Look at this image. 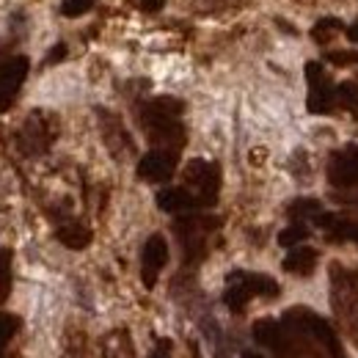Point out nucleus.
<instances>
[{
    "label": "nucleus",
    "mask_w": 358,
    "mask_h": 358,
    "mask_svg": "<svg viewBox=\"0 0 358 358\" xmlns=\"http://www.w3.org/2000/svg\"><path fill=\"white\" fill-rule=\"evenodd\" d=\"M185 113V102L177 96H157L141 108V124L155 149H174L185 146V127L179 116Z\"/></svg>",
    "instance_id": "f257e3e1"
},
{
    "label": "nucleus",
    "mask_w": 358,
    "mask_h": 358,
    "mask_svg": "<svg viewBox=\"0 0 358 358\" xmlns=\"http://www.w3.org/2000/svg\"><path fill=\"white\" fill-rule=\"evenodd\" d=\"M254 339L259 345L270 348L275 358H328V353L320 348V342L312 339L309 334L287 325L284 320L262 317L254 322Z\"/></svg>",
    "instance_id": "f03ea898"
},
{
    "label": "nucleus",
    "mask_w": 358,
    "mask_h": 358,
    "mask_svg": "<svg viewBox=\"0 0 358 358\" xmlns=\"http://www.w3.org/2000/svg\"><path fill=\"white\" fill-rule=\"evenodd\" d=\"M331 303L345 334L358 348V273L342 265L331 268Z\"/></svg>",
    "instance_id": "7ed1b4c3"
},
{
    "label": "nucleus",
    "mask_w": 358,
    "mask_h": 358,
    "mask_svg": "<svg viewBox=\"0 0 358 358\" xmlns=\"http://www.w3.org/2000/svg\"><path fill=\"white\" fill-rule=\"evenodd\" d=\"M281 287L265 275V273H245V270H234L226 275L224 303L229 312L243 314L251 298H278Z\"/></svg>",
    "instance_id": "20e7f679"
},
{
    "label": "nucleus",
    "mask_w": 358,
    "mask_h": 358,
    "mask_svg": "<svg viewBox=\"0 0 358 358\" xmlns=\"http://www.w3.org/2000/svg\"><path fill=\"white\" fill-rule=\"evenodd\" d=\"M284 322L292 325V328H298V331H303V334H309L312 339H317L320 348L328 353V358H348L345 356L342 342H339V334H336L320 314L312 312V309H306V306L287 309V312H284Z\"/></svg>",
    "instance_id": "39448f33"
},
{
    "label": "nucleus",
    "mask_w": 358,
    "mask_h": 358,
    "mask_svg": "<svg viewBox=\"0 0 358 358\" xmlns=\"http://www.w3.org/2000/svg\"><path fill=\"white\" fill-rule=\"evenodd\" d=\"M218 226H221V218H213V215H185L174 224L187 262H199L207 257V234L215 231Z\"/></svg>",
    "instance_id": "423d86ee"
},
{
    "label": "nucleus",
    "mask_w": 358,
    "mask_h": 358,
    "mask_svg": "<svg viewBox=\"0 0 358 358\" xmlns=\"http://www.w3.org/2000/svg\"><path fill=\"white\" fill-rule=\"evenodd\" d=\"M185 185L199 196L201 207H213L221 193V166L210 160H190L185 166Z\"/></svg>",
    "instance_id": "0eeeda50"
},
{
    "label": "nucleus",
    "mask_w": 358,
    "mask_h": 358,
    "mask_svg": "<svg viewBox=\"0 0 358 358\" xmlns=\"http://www.w3.org/2000/svg\"><path fill=\"white\" fill-rule=\"evenodd\" d=\"M55 135H58L55 116L39 110V113H34V116L25 119V124L20 130V149L25 155H42V152L50 149V143L55 141Z\"/></svg>",
    "instance_id": "6e6552de"
},
{
    "label": "nucleus",
    "mask_w": 358,
    "mask_h": 358,
    "mask_svg": "<svg viewBox=\"0 0 358 358\" xmlns=\"http://www.w3.org/2000/svg\"><path fill=\"white\" fill-rule=\"evenodd\" d=\"M306 80H309V110L314 116H325L336 108V89L322 69V64L309 61L306 64Z\"/></svg>",
    "instance_id": "1a4fd4ad"
},
{
    "label": "nucleus",
    "mask_w": 358,
    "mask_h": 358,
    "mask_svg": "<svg viewBox=\"0 0 358 358\" xmlns=\"http://www.w3.org/2000/svg\"><path fill=\"white\" fill-rule=\"evenodd\" d=\"M28 69H31V61L25 55L0 58V113L14 105L17 94L28 78Z\"/></svg>",
    "instance_id": "9d476101"
},
{
    "label": "nucleus",
    "mask_w": 358,
    "mask_h": 358,
    "mask_svg": "<svg viewBox=\"0 0 358 358\" xmlns=\"http://www.w3.org/2000/svg\"><path fill=\"white\" fill-rule=\"evenodd\" d=\"M166 262H169V243L163 234H152L141 251V281L146 289H155L157 275L163 273Z\"/></svg>",
    "instance_id": "9b49d317"
},
{
    "label": "nucleus",
    "mask_w": 358,
    "mask_h": 358,
    "mask_svg": "<svg viewBox=\"0 0 358 358\" xmlns=\"http://www.w3.org/2000/svg\"><path fill=\"white\" fill-rule=\"evenodd\" d=\"M179 163V152L174 149H152L138 163V177L146 182H169L174 177Z\"/></svg>",
    "instance_id": "f8f14e48"
},
{
    "label": "nucleus",
    "mask_w": 358,
    "mask_h": 358,
    "mask_svg": "<svg viewBox=\"0 0 358 358\" xmlns=\"http://www.w3.org/2000/svg\"><path fill=\"white\" fill-rule=\"evenodd\" d=\"M328 179L336 187H356L358 185V143H350L345 149H339L331 157L328 166Z\"/></svg>",
    "instance_id": "ddd939ff"
},
{
    "label": "nucleus",
    "mask_w": 358,
    "mask_h": 358,
    "mask_svg": "<svg viewBox=\"0 0 358 358\" xmlns=\"http://www.w3.org/2000/svg\"><path fill=\"white\" fill-rule=\"evenodd\" d=\"M157 207L163 213H190L199 210L201 201L190 187H166L157 193Z\"/></svg>",
    "instance_id": "4468645a"
},
{
    "label": "nucleus",
    "mask_w": 358,
    "mask_h": 358,
    "mask_svg": "<svg viewBox=\"0 0 358 358\" xmlns=\"http://www.w3.org/2000/svg\"><path fill=\"white\" fill-rule=\"evenodd\" d=\"M314 224L320 229H325V231H331L334 240H353V243H358V221H348V218H339V215H331V213H317Z\"/></svg>",
    "instance_id": "2eb2a0df"
},
{
    "label": "nucleus",
    "mask_w": 358,
    "mask_h": 358,
    "mask_svg": "<svg viewBox=\"0 0 358 358\" xmlns=\"http://www.w3.org/2000/svg\"><path fill=\"white\" fill-rule=\"evenodd\" d=\"M317 259H320V254L309 248V245H298V248H292L287 257H284V270L287 273H292V275H312L314 270H317Z\"/></svg>",
    "instance_id": "dca6fc26"
},
{
    "label": "nucleus",
    "mask_w": 358,
    "mask_h": 358,
    "mask_svg": "<svg viewBox=\"0 0 358 358\" xmlns=\"http://www.w3.org/2000/svg\"><path fill=\"white\" fill-rule=\"evenodd\" d=\"M91 229L83 224H66V226H58V231H55V240L61 243V245H66V248H72V251H83V248H89L91 245Z\"/></svg>",
    "instance_id": "f3484780"
},
{
    "label": "nucleus",
    "mask_w": 358,
    "mask_h": 358,
    "mask_svg": "<svg viewBox=\"0 0 358 358\" xmlns=\"http://www.w3.org/2000/svg\"><path fill=\"white\" fill-rule=\"evenodd\" d=\"M345 31V22L342 20H336V17H322L317 25L312 28V39L317 45H325V42H331L336 34H342Z\"/></svg>",
    "instance_id": "a211bd4d"
},
{
    "label": "nucleus",
    "mask_w": 358,
    "mask_h": 358,
    "mask_svg": "<svg viewBox=\"0 0 358 358\" xmlns=\"http://www.w3.org/2000/svg\"><path fill=\"white\" fill-rule=\"evenodd\" d=\"M336 99H339V105L353 116L358 122V83H342L339 89H336Z\"/></svg>",
    "instance_id": "6ab92c4d"
},
{
    "label": "nucleus",
    "mask_w": 358,
    "mask_h": 358,
    "mask_svg": "<svg viewBox=\"0 0 358 358\" xmlns=\"http://www.w3.org/2000/svg\"><path fill=\"white\" fill-rule=\"evenodd\" d=\"M20 331V317L17 314H0V358H6V348Z\"/></svg>",
    "instance_id": "aec40b11"
},
{
    "label": "nucleus",
    "mask_w": 358,
    "mask_h": 358,
    "mask_svg": "<svg viewBox=\"0 0 358 358\" xmlns=\"http://www.w3.org/2000/svg\"><path fill=\"white\" fill-rule=\"evenodd\" d=\"M11 292V248L0 245V303L8 301Z\"/></svg>",
    "instance_id": "412c9836"
},
{
    "label": "nucleus",
    "mask_w": 358,
    "mask_h": 358,
    "mask_svg": "<svg viewBox=\"0 0 358 358\" xmlns=\"http://www.w3.org/2000/svg\"><path fill=\"white\" fill-rule=\"evenodd\" d=\"M320 210H322V204H320L317 199H295V201L287 207V215H289V218H314Z\"/></svg>",
    "instance_id": "4be33fe9"
},
{
    "label": "nucleus",
    "mask_w": 358,
    "mask_h": 358,
    "mask_svg": "<svg viewBox=\"0 0 358 358\" xmlns=\"http://www.w3.org/2000/svg\"><path fill=\"white\" fill-rule=\"evenodd\" d=\"M306 237H309V229H306V224L295 221L292 226H287L284 231H278V245H287V248H292V245L303 243Z\"/></svg>",
    "instance_id": "5701e85b"
},
{
    "label": "nucleus",
    "mask_w": 358,
    "mask_h": 358,
    "mask_svg": "<svg viewBox=\"0 0 358 358\" xmlns=\"http://www.w3.org/2000/svg\"><path fill=\"white\" fill-rule=\"evenodd\" d=\"M94 8V0H61V14L64 17H83L86 11Z\"/></svg>",
    "instance_id": "b1692460"
},
{
    "label": "nucleus",
    "mask_w": 358,
    "mask_h": 358,
    "mask_svg": "<svg viewBox=\"0 0 358 358\" xmlns=\"http://www.w3.org/2000/svg\"><path fill=\"white\" fill-rule=\"evenodd\" d=\"M325 58H328L331 64H336V66H358L356 50H336V52H328Z\"/></svg>",
    "instance_id": "393cba45"
},
{
    "label": "nucleus",
    "mask_w": 358,
    "mask_h": 358,
    "mask_svg": "<svg viewBox=\"0 0 358 358\" xmlns=\"http://www.w3.org/2000/svg\"><path fill=\"white\" fill-rule=\"evenodd\" d=\"M64 58H66V45H55L50 50V55H47V64H58Z\"/></svg>",
    "instance_id": "a878e982"
},
{
    "label": "nucleus",
    "mask_w": 358,
    "mask_h": 358,
    "mask_svg": "<svg viewBox=\"0 0 358 358\" xmlns=\"http://www.w3.org/2000/svg\"><path fill=\"white\" fill-rule=\"evenodd\" d=\"M149 358H171V342H169V339H163V342L157 345V353H152Z\"/></svg>",
    "instance_id": "bb28decb"
},
{
    "label": "nucleus",
    "mask_w": 358,
    "mask_h": 358,
    "mask_svg": "<svg viewBox=\"0 0 358 358\" xmlns=\"http://www.w3.org/2000/svg\"><path fill=\"white\" fill-rule=\"evenodd\" d=\"M141 6H143L146 11H157V8L163 6V0H141Z\"/></svg>",
    "instance_id": "cd10ccee"
},
{
    "label": "nucleus",
    "mask_w": 358,
    "mask_h": 358,
    "mask_svg": "<svg viewBox=\"0 0 358 358\" xmlns=\"http://www.w3.org/2000/svg\"><path fill=\"white\" fill-rule=\"evenodd\" d=\"M348 39H350V42H356V45H358V22H353V25L348 28Z\"/></svg>",
    "instance_id": "c85d7f7f"
},
{
    "label": "nucleus",
    "mask_w": 358,
    "mask_h": 358,
    "mask_svg": "<svg viewBox=\"0 0 358 358\" xmlns=\"http://www.w3.org/2000/svg\"><path fill=\"white\" fill-rule=\"evenodd\" d=\"M243 358H265V356H259L257 350H245V353H243Z\"/></svg>",
    "instance_id": "c756f323"
}]
</instances>
